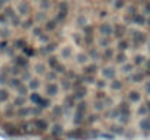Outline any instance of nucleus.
<instances>
[{
	"label": "nucleus",
	"instance_id": "7ed1b4c3",
	"mask_svg": "<svg viewBox=\"0 0 150 140\" xmlns=\"http://www.w3.org/2000/svg\"><path fill=\"white\" fill-rule=\"evenodd\" d=\"M149 91H150V89H149Z\"/></svg>",
	"mask_w": 150,
	"mask_h": 140
},
{
	"label": "nucleus",
	"instance_id": "f03ea898",
	"mask_svg": "<svg viewBox=\"0 0 150 140\" xmlns=\"http://www.w3.org/2000/svg\"><path fill=\"white\" fill-rule=\"evenodd\" d=\"M149 109H150V105H149Z\"/></svg>",
	"mask_w": 150,
	"mask_h": 140
},
{
	"label": "nucleus",
	"instance_id": "f257e3e1",
	"mask_svg": "<svg viewBox=\"0 0 150 140\" xmlns=\"http://www.w3.org/2000/svg\"><path fill=\"white\" fill-rule=\"evenodd\" d=\"M142 127L146 130V131H150V118H144L142 121Z\"/></svg>",
	"mask_w": 150,
	"mask_h": 140
}]
</instances>
